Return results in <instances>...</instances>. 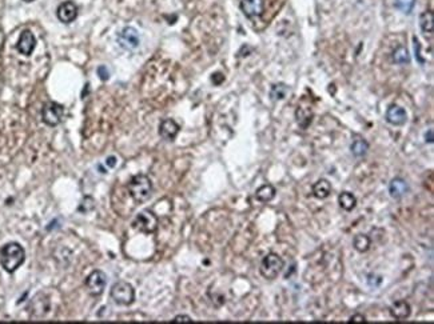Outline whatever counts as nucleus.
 Masks as SVG:
<instances>
[{"mask_svg": "<svg viewBox=\"0 0 434 324\" xmlns=\"http://www.w3.org/2000/svg\"><path fill=\"white\" fill-rule=\"evenodd\" d=\"M386 120L393 126H402L408 120V114L400 106H390L386 111Z\"/></svg>", "mask_w": 434, "mask_h": 324, "instance_id": "f8f14e48", "label": "nucleus"}, {"mask_svg": "<svg viewBox=\"0 0 434 324\" xmlns=\"http://www.w3.org/2000/svg\"><path fill=\"white\" fill-rule=\"evenodd\" d=\"M106 164L110 168H114L115 166H116V157H115V156H108V157H107Z\"/></svg>", "mask_w": 434, "mask_h": 324, "instance_id": "cd10ccee", "label": "nucleus"}, {"mask_svg": "<svg viewBox=\"0 0 434 324\" xmlns=\"http://www.w3.org/2000/svg\"><path fill=\"white\" fill-rule=\"evenodd\" d=\"M338 203L341 208H343L345 211H351L357 206V198L351 192L345 191L338 196Z\"/></svg>", "mask_w": 434, "mask_h": 324, "instance_id": "6ab92c4d", "label": "nucleus"}, {"mask_svg": "<svg viewBox=\"0 0 434 324\" xmlns=\"http://www.w3.org/2000/svg\"><path fill=\"white\" fill-rule=\"evenodd\" d=\"M287 91H289V88H287V86H286V84H283V83L274 84V86L271 87V91H270L271 99H274V100L283 99V98H286V94H287Z\"/></svg>", "mask_w": 434, "mask_h": 324, "instance_id": "5701e85b", "label": "nucleus"}, {"mask_svg": "<svg viewBox=\"0 0 434 324\" xmlns=\"http://www.w3.org/2000/svg\"><path fill=\"white\" fill-rule=\"evenodd\" d=\"M393 61L397 64H409L410 63V55L409 51L405 47H398L394 52H393Z\"/></svg>", "mask_w": 434, "mask_h": 324, "instance_id": "aec40b11", "label": "nucleus"}, {"mask_svg": "<svg viewBox=\"0 0 434 324\" xmlns=\"http://www.w3.org/2000/svg\"><path fill=\"white\" fill-rule=\"evenodd\" d=\"M171 321L172 323H190V321H193V319L187 315H178Z\"/></svg>", "mask_w": 434, "mask_h": 324, "instance_id": "a878e982", "label": "nucleus"}, {"mask_svg": "<svg viewBox=\"0 0 434 324\" xmlns=\"http://www.w3.org/2000/svg\"><path fill=\"white\" fill-rule=\"evenodd\" d=\"M353 246H354V248L358 252H366L370 247L369 236H367V235H363V233H358V235L354 236Z\"/></svg>", "mask_w": 434, "mask_h": 324, "instance_id": "412c9836", "label": "nucleus"}, {"mask_svg": "<svg viewBox=\"0 0 434 324\" xmlns=\"http://www.w3.org/2000/svg\"><path fill=\"white\" fill-rule=\"evenodd\" d=\"M98 75L102 80H108L110 79V71L107 68L106 65H100L98 67Z\"/></svg>", "mask_w": 434, "mask_h": 324, "instance_id": "393cba45", "label": "nucleus"}, {"mask_svg": "<svg viewBox=\"0 0 434 324\" xmlns=\"http://www.w3.org/2000/svg\"><path fill=\"white\" fill-rule=\"evenodd\" d=\"M110 296L116 304L130 305L133 304L134 300H135V291L130 283L120 280L112 286L110 291Z\"/></svg>", "mask_w": 434, "mask_h": 324, "instance_id": "20e7f679", "label": "nucleus"}, {"mask_svg": "<svg viewBox=\"0 0 434 324\" xmlns=\"http://www.w3.org/2000/svg\"><path fill=\"white\" fill-rule=\"evenodd\" d=\"M26 260V251L19 243L11 241L0 250V263L4 271L14 274Z\"/></svg>", "mask_w": 434, "mask_h": 324, "instance_id": "f257e3e1", "label": "nucleus"}, {"mask_svg": "<svg viewBox=\"0 0 434 324\" xmlns=\"http://www.w3.org/2000/svg\"><path fill=\"white\" fill-rule=\"evenodd\" d=\"M350 148L351 152L354 153L355 156H363V155L367 152V149H369V144H367V141L363 140V139H355Z\"/></svg>", "mask_w": 434, "mask_h": 324, "instance_id": "4be33fe9", "label": "nucleus"}, {"mask_svg": "<svg viewBox=\"0 0 434 324\" xmlns=\"http://www.w3.org/2000/svg\"><path fill=\"white\" fill-rule=\"evenodd\" d=\"M179 130H180V127H179V124L175 120L166 119V120L160 123L159 135L163 137V139H166V140H174L176 135L179 134Z\"/></svg>", "mask_w": 434, "mask_h": 324, "instance_id": "ddd939ff", "label": "nucleus"}, {"mask_svg": "<svg viewBox=\"0 0 434 324\" xmlns=\"http://www.w3.org/2000/svg\"><path fill=\"white\" fill-rule=\"evenodd\" d=\"M415 6V0H396V7L400 10L402 14H406L409 15L413 8Z\"/></svg>", "mask_w": 434, "mask_h": 324, "instance_id": "b1692460", "label": "nucleus"}, {"mask_svg": "<svg viewBox=\"0 0 434 324\" xmlns=\"http://www.w3.org/2000/svg\"><path fill=\"white\" fill-rule=\"evenodd\" d=\"M63 112H65L63 106L55 103V102H48L43 106L42 120L46 123L47 126L55 127L60 123L61 118H63Z\"/></svg>", "mask_w": 434, "mask_h": 324, "instance_id": "423d86ee", "label": "nucleus"}, {"mask_svg": "<svg viewBox=\"0 0 434 324\" xmlns=\"http://www.w3.org/2000/svg\"><path fill=\"white\" fill-rule=\"evenodd\" d=\"M118 44L123 50L133 51L141 44V36L134 27H125L118 34Z\"/></svg>", "mask_w": 434, "mask_h": 324, "instance_id": "6e6552de", "label": "nucleus"}, {"mask_svg": "<svg viewBox=\"0 0 434 324\" xmlns=\"http://www.w3.org/2000/svg\"><path fill=\"white\" fill-rule=\"evenodd\" d=\"M275 192H277V191H275L274 186H271V184H263V186H261V187L257 190L256 198L258 199L259 202L269 203L274 199Z\"/></svg>", "mask_w": 434, "mask_h": 324, "instance_id": "a211bd4d", "label": "nucleus"}, {"mask_svg": "<svg viewBox=\"0 0 434 324\" xmlns=\"http://www.w3.org/2000/svg\"><path fill=\"white\" fill-rule=\"evenodd\" d=\"M419 27L425 38H433L434 31V14L431 11H425L419 15Z\"/></svg>", "mask_w": 434, "mask_h": 324, "instance_id": "4468645a", "label": "nucleus"}, {"mask_svg": "<svg viewBox=\"0 0 434 324\" xmlns=\"http://www.w3.org/2000/svg\"><path fill=\"white\" fill-rule=\"evenodd\" d=\"M35 47H36V39H35L34 34L28 30H24L19 36V40L16 43V48L22 55L30 56L34 52Z\"/></svg>", "mask_w": 434, "mask_h": 324, "instance_id": "9d476101", "label": "nucleus"}, {"mask_svg": "<svg viewBox=\"0 0 434 324\" xmlns=\"http://www.w3.org/2000/svg\"><path fill=\"white\" fill-rule=\"evenodd\" d=\"M133 227L143 233H154L158 228V217L153 211L145 210L139 212L134 219Z\"/></svg>", "mask_w": 434, "mask_h": 324, "instance_id": "39448f33", "label": "nucleus"}, {"mask_svg": "<svg viewBox=\"0 0 434 324\" xmlns=\"http://www.w3.org/2000/svg\"><path fill=\"white\" fill-rule=\"evenodd\" d=\"M410 304L405 300H398L390 307V313L393 317H396L398 320H404L410 316Z\"/></svg>", "mask_w": 434, "mask_h": 324, "instance_id": "2eb2a0df", "label": "nucleus"}, {"mask_svg": "<svg viewBox=\"0 0 434 324\" xmlns=\"http://www.w3.org/2000/svg\"><path fill=\"white\" fill-rule=\"evenodd\" d=\"M283 267H285V262L281 256L277 255V254H269L263 258L259 271H261L263 278L273 280V279L278 278V275L281 274Z\"/></svg>", "mask_w": 434, "mask_h": 324, "instance_id": "7ed1b4c3", "label": "nucleus"}, {"mask_svg": "<svg viewBox=\"0 0 434 324\" xmlns=\"http://www.w3.org/2000/svg\"><path fill=\"white\" fill-rule=\"evenodd\" d=\"M408 183L404 179H401V178L393 179L390 182V186H389V192H390V196L393 199H401L408 192Z\"/></svg>", "mask_w": 434, "mask_h": 324, "instance_id": "dca6fc26", "label": "nucleus"}, {"mask_svg": "<svg viewBox=\"0 0 434 324\" xmlns=\"http://www.w3.org/2000/svg\"><path fill=\"white\" fill-rule=\"evenodd\" d=\"M106 275L99 270L92 271L91 274L87 276V279H86V288H87L88 294L91 295V296H99V295H102L104 288H106Z\"/></svg>", "mask_w": 434, "mask_h": 324, "instance_id": "0eeeda50", "label": "nucleus"}, {"mask_svg": "<svg viewBox=\"0 0 434 324\" xmlns=\"http://www.w3.org/2000/svg\"><path fill=\"white\" fill-rule=\"evenodd\" d=\"M425 137H426V141H429V143H433V130H429V132H426Z\"/></svg>", "mask_w": 434, "mask_h": 324, "instance_id": "c85d7f7f", "label": "nucleus"}, {"mask_svg": "<svg viewBox=\"0 0 434 324\" xmlns=\"http://www.w3.org/2000/svg\"><path fill=\"white\" fill-rule=\"evenodd\" d=\"M240 10L250 19L259 18L265 11V3L263 0H240Z\"/></svg>", "mask_w": 434, "mask_h": 324, "instance_id": "9b49d317", "label": "nucleus"}, {"mask_svg": "<svg viewBox=\"0 0 434 324\" xmlns=\"http://www.w3.org/2000/svg\"><path fill=\"white\" fill-rule=\"evenodd\" d=\"M349 321H350V323H363V321H366V319L361 313H355V315H353V316L350 317V320Z\"/></svg>", "mask_w": 434, "mask_h": 324, "instance_id": "bb28decb", "label": "nucleus"}, {"mask_svg": "<svg viewBox=\"0 0 434 324\" xmlns=\"http://www.w3.org/2000/svg\"><path fill=\"white\" fill-rule=\"evenodd\" d=\"M24 2H27V3H31V2H34V0H24Z\"/></svg>", "mask_w": 434, "mask_h": 324, "instance_id": "c756f323", "label": "nucleus"}, {"mask_svg": "<svg viewBox=\"0 0 434 324\" xmlns=\"http://www.w3.org/2000/svg\"><path fill=\"white\" fill-rule=\"evenodd\" d=\"M129 192L131 195V198L134 199V202L137 203H145L146 200H149L151 194H153V183L150 180L149 176L146 175H135L133 179L129 182Z\"/></svg>", "mask_w": 434, "mask_h": 324, "instance_id": "f03ea898", "label": "nucleus"}, {"mask_svg": "<svg viewBox=\"0 0 434 324\" xmlns=\"http://www.w3.org/2000/svg\"><path fill=\"white\" fill-rule=\"evenodd\" d=\"M332 192V184L326 179H320L313 186V195L318 199H326Z\"/></svg>", "mask_w": 434, "mask_h": 324, "instance_id": "f3484780", "label": "nucleus"}, {"mask_svg": "<svg viewBox=\"0 0 434 324\" xmlns=\"http://www.w3.org/2000/svg\"><path fill=\"white\" fill-rule=\"evenodd\" d=\"M56 16L61 23H65V24L73 23L74 20L78 18L77 4L74 3V2H71V0L63 2V3L57 7Z\"/></svg>", "mask_w": 434, "mask_h": 324, "instance_id": "1a4fd4ad", "label": "nucleus"}]
</instances>
